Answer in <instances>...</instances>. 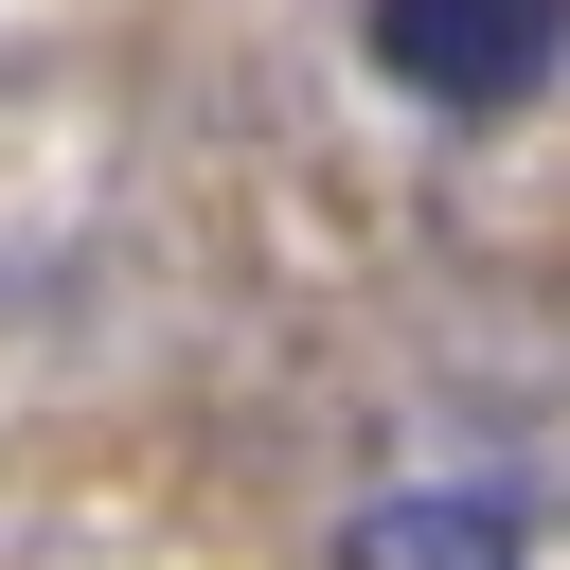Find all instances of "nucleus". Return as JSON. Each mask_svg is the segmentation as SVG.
<instances>
[{
    "instance_id": "obj_1",
    "label": "nucleus",
    "mask_w": 570,
    "mask_h": 570,
    "mask_svg": "<svg viewBox=\"0 0 570 570\" xmlns=\"http://www.w3.org/2000/svg\"><path fill=\"white\" fill-rule=\"evenodd\" d=\"M356 53H374L410 107L499 125V107H534V89L570 71V0H356Z\"/></svg>"
},
{
    "instance_id": "obj_2",
    "label": "nucleus",
    "mask_w": 570,
    "mask_h": 570,
    "mask_svg": "<svg viewBox=\"0 0 570 570\" xmlns=\"http://www.w3.org/2000/svg\"><path fill=\"white\" fill-rule=\"evenodd\" d=\"M338 570H534V534L499 499H463V481H410V499H374L338 534Z\"/></svg>"
}]
</instances>
